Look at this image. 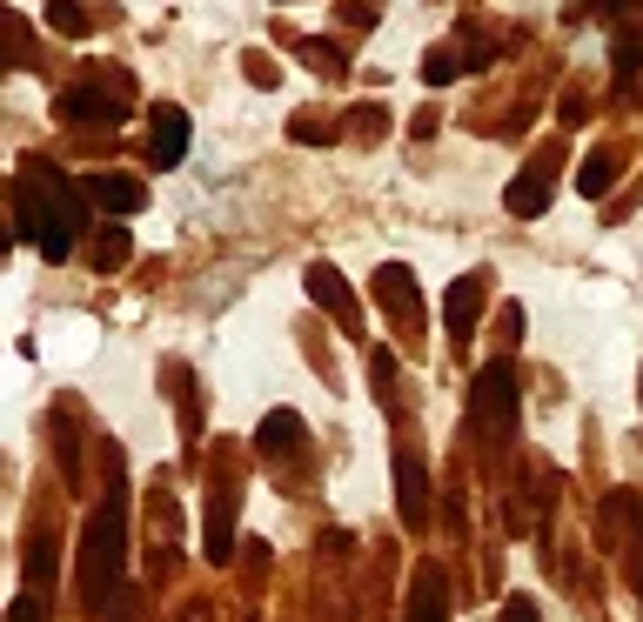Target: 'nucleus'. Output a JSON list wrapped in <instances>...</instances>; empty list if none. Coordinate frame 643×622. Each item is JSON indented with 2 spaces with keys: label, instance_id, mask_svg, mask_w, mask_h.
Instances as JSON below:
<instances>
[{
  "label": "nucleus",
  "instance_id": "6",
  "mask_svg": "<svg viewBox=\"0 0 643 622\" xmlns=\"http://www.w3.org/2000/svg\"><path fill=\"white\" fill-rule=\"evenodd\" d=\"M308 295H315L322 308H329L349 335H362V315H356V302H349V288H342V275L329 269V261H315V269H308Z\"/></svg>",
  "mask_w": 643,
  "mask_h": 622
},
{
  "label": "nucleus",
  "instance_id": "11",
  "mask_svg": "<svg viewBox=\"0 0 643 622\" xmlns=\"http://www.w3.org/2000/svg\"><path fill=\"white\" fill-rule=\"evenodd\" d=\"M255 449H262V456H288V449H302V422H295L288 408H269V422L255 428Z\"/></svg>",
  "mask_w": 643,
  "mask_h": 622
},
{
  "label": "nucleus",
  "instance_id": "4",
  "mask_svg": "<svg viewBox=\"0 0 643 622\" xmlns=\"http://www.w3.org/2000/svg\"><path fill=\"white\" fill-rule=\"evenodd\" d=\"M148 134H154V141H148V161H154L161 174L188 161V114H182V108H154Z\"/></svg>",
  "mask_w": 643,
  "mask_h": 622
},
{
  "label": "nucleus",
  "instance_id": "8",
  "mask_svg": "<svg viewBox=\"0 0 643 622\" xmlns=\"http://www.w3.org/2000/svg\"><path fill=\"white\" fill-rule=\"evenodd\" d=\"M482 295H490V275H462V282L449 288V315H443V321H449V341H456V348L469 341V328H476V308H482Z\"/></svg>",
  "mask_w": 643,
  "mask_h": 622
},
{
  "label": "nucleus",
  "instance_id": "14",
  "mask_svg": "<svg viewBox=\"0 0 643 622\" xmlns=\"http://www.w3.org/2000/svg\"><path fill=\"white\" fill-rule=\"evenodd\" d=\"M617 182V154H590L584 167H577V195H603Z\"/></svg>",
  "mask_w": 643,
  "mask_h": 622
},
{
  "label": "nucleus",
  "instance_id": "12",
  "mask_svg": "<svg viewBox=\"0 0 643 622\" xmlns=\"http://www.w3.org/2000/svg\"><path fill=\"white\" fill-rule=\"evenodd\" d=\"M61 114H74V121H121V95H61Z\"/></svg>",
  "mask_w": 643,
  "mask_h": 622
},
{
  "label": "nucleus",
  "instance_id": "19",
  "mask_svg": "<svg viewBox=\"0 0 643 622\" xmlns=\"http://www.w3.org/2000/svg\"><path fill=\"white\" fill-rule=\"evenodd\" d=\"M14 622H41V609H34V596H21V602H14Z\"/></svg>",
  "mask_w": 643,
  "mask_h": 622
},
{
  "label": "nucleus",
  "instance_id": "5",
  "mask_svg": "<svg viewBox=\"0 0 643 622\" xmlns=\"http://www.w3.org/2000/svg\"><path fill=\"white\" fill-rule=\"evenodd\" d=\"M556 154H563V148H543V161H536V167H523L516 182H510V215H516V221H530V215H543V208H549V174H556Z\"/></svg>",
  "mask_w": 643,
  "mask_h": 622
},
{
  "label": "nucleus",
  "instance_id": "15",
  "mask_svg": "<svg viewBox=\"0 0 643 622\" xmlns=\"http://www.w3.org/2000/svg\"><path fill=\"white\" fill-rule=\"evenodd\" d=\"M636 67H643V34H623V41H617V87H623Z\"/></svg>",
  "mask_w": 643,
  "mask_h": 622
},
{
  "label": "nucleus",
  "instance_id": "2",
  "mask_svg": "<svg viewBox=\"0 0 643 622\" xmlns=\"http://www.w3.org/2000/svg\"><path fill=\"white\" fill-rule=\"evenodd\" d=\"M80 596L88 602H108V589L121 582V509H101L88 522V556H80Z\"/></svg>",
  "mask_w": 643,
  "mask_h": 622
},
{
  "label": "nucleus",
  "instance_id": "9",
  "mask_svg": "<svg viewBox=\"0 0 643 622\" xmlns=\"http://www.w3.org/2000/svg\"><path fill=\"white\" fill-rule=\"evenodd\" d=\"M80 188L95 195V208H115V215H141V208H148V195H141L134 174H88Z\"/></svg>",
  "mask_w": 643,
  "mask_h": 622
},
{
  "label": "nucleus",
  "instance_id": "20",
  "mask_svg": "<svg viewBox=\"0 0 643 622\" xmlns=\"http://www.w3.org/2000/svg\"><path fill=\"white\" fill-rule=\"evenodd\" d=\"M597 8H603V14H617V8H630V0H597Z\"/></svg>",
  "mask_w": 643,
  "mask_h": 622
},
{
  "label": "nucleus",
  "instance_id": "13",
  "mask_svg": "<svg viewBox=\"0 0 643 622\" xmlns=\"http://www.w3.org/2000/svg\"><path fill=\"white\" fill-rule=\"evenodd\" d=\"M443 609H449L443 576H423V582H416V609H410V622H443Z\"/></svg>",
  "mask_w": 643,
  "mask_h": 622
},
{
  "label": "nucleus",
  "instance_id": "10",
  "mask_svg": "<svg viewBox=\"0 0 643 622\" xmlns=\"http://www.w3.org/2000/svg\"><path fill=\"white\" fill-rule=\"evenodd\" d=\"M201 549H208V563H228V549H235V502H228V495H208Z\"/></svg>",
  "mask_w": 643,
  "mask_h": 622
},
{
  "label": "nucleus",
  "instance_id": "1",
  "mask_svg": "<svg viewBox=\"0 0 643 622\" xmlns=\"http://www.w3.org/2000/svg\"><path fill=\"white\" fill-rule=\"evenodd\" d=\"M80 221H88V208H80V195H74L67 174H61V167H47V161H28V188H21V234H28L47 261H67V248H74Z\"/></svg>",
  "mask_w": 643,
  "mask_h": 622
},
{
  "label": "nucleus",
  "instance_id": "7",
  "mask_svg": "<svg viewBox=\"0 0 643 622\" xmlns=\"http://www.w3.org/2000/svg\"><path fill=\"white\" fill-rule=\"evenodd\" d=\"M395 489H402V522L423 528V522H429V476H423V462H416L410 449L395 456Z\"/></svg>",
  "mask_w": 643,
  "mask_h": 622
},
{
  "label": "nucleus",
  "instance_id": "17",
  "mask_svg": "<svg viewBox=\"0 0 643 622\" xmlns=\"http://www.w3.org/2000/svg\"><path fill=\"white\" fill-rule=\"evenodd\" d=\"M449 74H456V61H449V54H429V61H423V80H449Z\"/></svg>",
  "mask_w": 643,
  "mask_h": 622
},
{
  "label": "nucleus",
  "instance_id": "3",
  "mask_svg": "<svg viewBox=\"0 0 643 622\" xmlns=\"http://www.w3.org/2000/svg\"><path fill=\"white\" fill-rule=\"evenodd\" d=\"M469 402H476V422H490V428H516V369L510 362H490L476 375V389H469Z\"/></svg>",
  "mask_w": 643,
  "mask_h": 622
},
{
  "label": "nucleus",
  "instance_id": "18",
  "mask_svg": "<svg viewBox=\"0 0 643 622\" xmlns=\"http://www.w3.org/2000/svg\"><path fill=\"white\" fill-rule=\"evenodd\" d=\"M503 622H536V602H530V596H510V609H503Z\"/></svg>",
  "mask_w": 643,
  "mask_h": 622
},
{
  "label": "nucleus",
  "instance_id": "16",
  "mask_svg": "<svg viewBox=\"0 0 643 622\" xmlns=\"http://www.w3.org/2000/svg\"><path fill=\"white\" fill-rule=\"evenodd\" d=\"M47 21H61L67 34H80L88 21H80V0H47Z\"/></svg>",
  "mask_w": 643,
  "mask_h": 622
}]
</instances>
